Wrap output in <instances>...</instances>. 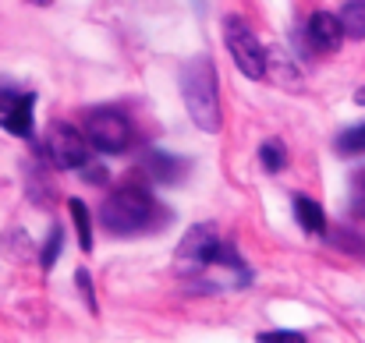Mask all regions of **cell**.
<instances>
[{"mask_svg":"<svg viewBox=\"0 0 365 343\" xmlns=\"http://www.w3.org/2000/svg\"><path fill=\"white\" fill-rule=\"evenodd\" d=\"M32 110H36V96H32V93H21V96L0 114L4 131H11V134H18V138H29V134H32Z\"/></svg>","mask_w":365,"mask_h":343,"instance_id":"52a82bcc","label":"cell"},{"mask_svg":"<svg viewBox=\"0 0 365 343\" xmlns=\"http://www.w3.org/2000/svg\"><path fill=\"white\" fill-rule=\"evenodd\" d=\"M259 163H262L266 174L284 170V167H287V145H284L280 138H266V142L259 145Z\"/></svg>","mask_w":365,"mask_h":343,"instance_id":"7c38bea8","label":"cell"},{"mask_svg":"<svg viewBox=\"0 0 365 343\" xmlns=\"http://www.w3.org/2000/svg\"><path fill=\"white\" fill-rule=\"evenodd\" d=\"M61 241H64V233H61V227L50 230V237H46V244H43V269H53V262H57V255H61Z\"/></svg>","mask_w":365,"mask_h":343,"instance_id":"9a60e30c","label":"cell"},{"mask_svg":"<svg viewBox=\"0 0 365 343\" xmlns=\"http://www.w3.org/2000/svg\"><path fill=\"white\" fill-rule=\"evenodd\" d=\"M337 149L344 156H365V124H355L348 131L337 134Z\"/></svg>","mask_w":365,"mask_h":343,"instance_id":"5bb4252c","label":"cell"},{"mask_svg":"<svg viewBox=\"0 0 365 343\" xmlns=\"http://www.w3.org/2000/svg\"><path fill=\"white\" fill-rule=\"evenodd\" d=\"M75 280H78V287H82V294H86V301H89V308L96 312V294H93V283H89V273H86V269H78V276H75Z\"/></svg>","mask_w":365,"mask_h":343,"instance_id":"ac0fdd59","label":"cell"},{"mask_svg":"<svg viewBox=\"0 0 365 343\" xmlns=\"http://www.w3.org/2000/svg\"><path fill=\"white\" fill-rule=\"evenodd\" d=\"M224 43H227L242 75H248L252 82L266 78V50H262V43L255 39V32L248 28L245 18H238V14L224 18Z\"/></svg>","mask_w":365,"mask_h":343,"instance_id":"277c9868","label":"cell"},{"mask_svg":"<svg viewBox=\"0 0 365 343\" xmlns=\"http://www.w3.org/2000/svg\"><path fill=\"white\" fill-rule=\"evenodd\" d=\"M29 4H53V0H29Z\"/></svg>","mask_w":365,"mask_h":343,"instance_id":"ffe728a7","label":"cell"},{"mask_svg":"<svg viewBox=\"0 0 365 343\" xmlns=\"http://www.w3.org/2000/svg\"><path fill=\"white\" fill-rule=\"evenodd\" d=\"M294 220H298V227L305 230V233H327V213H323V206L312 202V199H305V195L294 199Z\"/></svg>","mask_w":365,"mask_h":343,"instance_id":"30bf717a","label":"cell"},{"mask_svg":"<svg viewBox=\"0 0 365 343\" xmlns=\"http://www.w3.org/2000/svg\"><path fill=\"white\" fill-rule=\"evenodd\" d=\"M341 21H337V14H330V11H316L312 18H309V39L319 46V50H334L337 43H341Z\"/></svg>","mask_w":365,"mask_h":343,"instance_id":"ba28073f","label":"cell"},{"mask_svg":"<svg viewBox=\"0 0 365 343\" xmlns=\"http://www.w3.org/2000/svg\"><path fill=\"white\" fill-rule=\"evenodd\" d=\"M181 96H185V110L195 120V127H202L206 134L220 131V89H217V71L213 60L206 53L192 57L181 71Z\"/></svg>","mask_w":365,"mask_h":343,"instance_id":"3957f363","label":"cell"},{"mask_svg":"<svg viewBox=\"0 0 365 343\" xmlns=\"http://www.w3.org/2000/svg\"><path fill=\"white\" fill-rule=\"evenodd\" d=\"M341 21V32L348 39H365V0H348L337 14Z\"/></svg>","mask_w":365,"mask_h":343,"instance_id":"8fae6325","label":"cell"},{"mask_svg":"<svg viewBox=\"0 0 365 343\" xmlns=\"http://www.w3.org/2000/svg\"><path fill=\"white\" fill-rule=\"evenodd\" d=\"M167 209L156 206L153 191L145 184H135V181H124L118 184L107 202H103V213H100V223L103 230L118 233V237H131V233H145V230L167 223Z\"/></svg>","mask_w":365,"mask_h":343,"instance_id":"6da1fadb","label":"cell"},{"mask_svg":"<svg viewBox=\"0 0 365 343\" xmlns=\"http://www.w3.org/2000/svg\"><path fill=\"white\" fill-rule=\"evenodd\" d=\"M259 340L262 343H284V340H294V343H302L305 340V337H302V333H287V329H277V333H259Z\"/></svg>","mask_w":365,"mask_h":343,"instance_id":"e0dca14e","label":"cell"},{"mask_svg":"<svg viewBox=\"0 0 365 343\" xmlns=\"http://www.w3.org/2000/svg\"><path fill=\"white\" fill-rule=\"evenodd\" d=\"M355 103H359V107H365V85L359 89V93H355Z\"/></svg>","mask_w":365,"mask_h":343,"instance_id":"d6986e66","label":"cell"},{"mask_svg":"<svg viewBox=\"0 0 365 343\" xmlns=\"http://www.w3.org/2000/svg\"><path fill=\"white\" fill-rule=\"evenodd\" d=\"M210 265H220V269L227 265V269H235L242 283L252 280V273L245 269L238 251L220 237V230L213 227V223H199V227H192L181 237V244H178V251H174V269H178L181 276H199V273H206Z\"/></svg>","mask_w":365,"mask_h":343,"instance_id":"7a4b0ae2","label":"cell"},{"mask_svg":"<svg viewBox=\"0 0 365 343\" xmlns=\"http://www.w3.org/2000/svg\"><path fill=\"white\" fill-rule=\"evenodd\" d=\"M68 213H71V220H75V230H78V244H82V251H93V220H89L86 202L71 199V202H68Z\"/></svg>","mask_w":365,"mask_h":343,"instance_id":"4fadbf2b","label":"cell"},{"mask_svg":"<svg viewBox=\"0 0 365 343\" xmlns=\"http://www.w3.org/2000/svg\"><path fill=\"white\" fill-rule=\"evenodd\" d=\"M46 152L61 170H82L89 163V138L71 124H53L46 134Z\"/></svg>","mask_w":365,"mask_h":343,"instance_id":"8992f818","label":"cell"},{"mask_svg":"<svg viewBox=\"0 0 365 343\" xmlns=\"http://www.w3.org/2000/svg\"><path fill=\"white\" fill-rule=\"evenodd\" d=\"M145 170H149L153 181H160V184H178V181L185 177L188 163L178 159V156H170V152H149V156H145Z\"/></svg>","mask_w":365,"mask_h":343,"instance_id":"9c48e42d","label":"cell"},{"mask_svg":"<svg viewBox=\"0 0 365 343\" xmlns=\"http://www.w3.org/2000/svg\"><path fill=\"white\" fill-rule=\"evenodd\" d=\"M86 138L96 152H124L131 145V124L121 110H93L86 117Z\"/></svg>","mask_w":365,"mask_h":343,"instance_id":"5b68a950","label":"cell"},{"mask_svg":"<svg viewBox=\"0 0 365 343\" xmlns=\"http://www.w3.org/2000/svg\"><path fill=\"white\" fill-rule=\"evenodd\" d=\"M18 96H21V93H18V89L7 82V78H0V114H4V110H7V107H11Z\"/></svg>","mask_w":365,"mask_h":343,"instance_id":"2e32d148","label":"cell"}]
</instances>
